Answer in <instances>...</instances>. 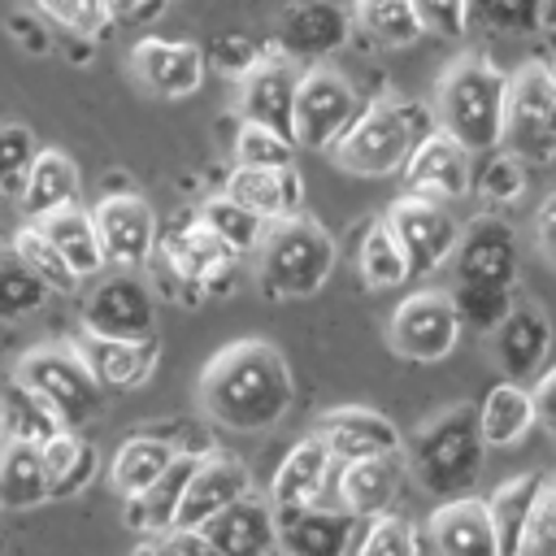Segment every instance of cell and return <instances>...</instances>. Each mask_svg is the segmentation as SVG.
Masks as SVG:
<instances>
[{"label": "cell", "instance_id": "11a10c76", "mask_svg": "<svg viewBox=\"0 0 556 556\" xmlns=\"http://www.w3.org/2000/svg\"><path fill=\"white\" fill-rule=\"evenodd\" d=\"M534 239H539V252L543 261L556 269V191L539 204V217H534Z\"/></svg>", "mask_w": 556, "mask_h": 556}, {"label": "cell", "instance_id": "2e32d148", "mask_svg": "<svg viewBox=\"0 0 556 556\" xmlns=\"http://www.w3.org/2000/svg\"><path fill=\"white\" fill-rule=\"evenodd\" d=\"M130 74L148 96L182 100L204 83V48L191 39H139L130 48Z\"/></svg>", "mask_w": 556, "mask_h": 556}, {"label": "cell", "instance_id": "9f6ffc18", "mask_svg": "<svg viewBox=\"0 0 556 556\" xmlns=\"http://www.w3.org/2000/svg\"><path fill=\"white\" fill-rule=\"evenodd\" d=\"M117 22H152L156 13L169 9V0H109Z\"/></svg>", "mask_w": 556, "mask_h": 556}, {"label": "cell", "instance_id": "60d3db41", "mask_svg": "<svg viewBox=\"0 0 556 556\" xmlns=\"http://www.w3.org/2000/svg\"><path fill=\"white\" fill-rule=\"evenodd\" d=\"M452 308H456V321L460 330H473V334H491L504 313L513 308V287H500V282H456L447 291Z\"/></svg>", "mask_w": 556, "mask_h": 556}, {"label": "cell", "instance_id": "e0dca14e", "mask_svg": "<svg viewBox=\"0 0 556 556\" xmlns=\"http://www.w3.org/2000/svg\"><path fill=\"white\" fill-rule=\"evenodd\" d=\"M152 252H156V256L169 265V274L182 282V295H178V300H204L208 274L222 269V265H230V261H239L195 213L182 217L178 226H169L165 235H156V248H152Z\"/></svg>", "mask_w": 556, "mask_h": 556}, {"label": "cell", "instance_id": "f907efd6", "mask_svg": "<svg viewBox=\"0 0 556 556\" xmlns=\"http://www.w3.org/2000/svg\"><path fill=\"white\" fill-rule=\"evenodd\" d=\"M521 552H530V556H556V478H543V491L534 500V513H530Z\"/></svg>", "mask_w": 556, "mask_h": 556}, {"label": "cell", "instance_id": "74e56055", "mask_svg": "<svg viewBox=\"0 0 556 556\" xmlns=\"http://www.w3.org/2000/svg\"><path fill=\"white\" fill-rule=\"evenodd\" d=\"M356 265H361L365 287H374V291H391V287H400L404 278H413V274H408V261H404V248H400V239L391 235L387 217H374V222L365 226Z\"/></svg>", "mask_w": 556, "mask_h": 556}, {"label": "cell", "instance_id": "44dd1931", "mask_svg": "<svg viewBox=\"0 0 556 556\" xmlns=\"http://www.w3.org/2000/svg\"><path fill=\"white\" fill-rule=\"evenodd\" d=\"M243 491H252V473L243 460L235 456H222V452H200L187 486H182V500L174 508V526H204L213 513H222L230 500H239Z\"/></svg>", "mask_w": 556, "mask_h": 556}, {"label": "cell", "instance_id": "30bf717a", "mask_svg": "<svg viewBox=\"0 0 556 556\" xmlns=\"http://www.w3.org/2000/svg\"><path fill=\"white\" fill-rule=\"evenodd\" d=\"M456 339H460V321L443 291H417V295L400 300V308L387 321V343L404 361L434 365V361L452 356Z\"/></svg>", "mask_w": 556, "mask_h": 556}, {"label": "cell", "instance_id": "52a82bcc", "mask_svg": "<svg viewBox=\"0 0 556 556\" xmlns=\"http://www.w3.org/2000/svg\"><path fill=\"white\" fill-rule=\"evenodd\" d=\"M500 148L517 152L526 165L556 156V70L530 61L521 74H508V104Z\"/></svg>", "mask_w": 556, "mask_h": 556}, {"label": "cell", "instance_id": "8fae6325", "mask_svg": "<svg viewBox=\"0 0 556 556\" xmlns=\"http://www.w3.org/2000/svg\"><path fill=\"white\" fill-rule=\"evenodd\" d=\"M91 222L100 235L104 265H113V269H143L148 265L156 235H161V222H156V208L139 191L100 195V204L91 208Z\"/></svg>", "mask_w": 556, "mask_h": 556}, {"label": "cell", "instance_id": "3957f363", "mask_svg": "<svg viewBox=\"0 0 556 556\" xmlns=\"http://www.w3.org/2000/svg\"><path fill=\"white\" fill-rule=\"evenodd\" d=\"M434 130V109L413 100H369L352 117V126L326 148L339 169L356 178H387L400 174L404 156Z\"/></svg>", "mask_w": 556, "mask_h": 556}, {"label": "cell", "instance_id": "836d02e7", "mask_svg": "<svg viewBox=\"0 0 556 556\" xmlns=\"http://www.w3.org/2000/svg\"><path fill=\"white\" fill-rule=\"evenodd\" d=\"M39 456H43V473H48V500H70L78 495L96 469H100V456L87 439H78V430L61 426L56 434H48L39 443Z\"/></svg>", "mask_w": 556, "mask_h": 556}, {"label": "cell", "instance_id": "7bdbcfd3", "mask_svg": "<svg viewBox=\"0 0 556 556\" xmlns=\"http://www.w3.org/2000/svg\"><path fill=\"white\" fill-rule=\"evenodd\" d=\"M0 408H4V430L17 434V439H30V443H43L48 434H56V430L65 426V421L56 417V408H52L39 391H30L26 382H17V378L4 387Z\"/></svg>", "mask_w": 556, "mask_h": 556}, {"label": "cell", "instance_id": "b9f144b4", "mask_svg": "<svg viewBox=\"0 0 556 556\" xmlns=\"http://www.w3.org/2000/svg\"><path fill=\"white\" fill-rule=\"evenodd\" d=\"M478 156H482V165H473V174H469V191H478V200L513 204V200L526 195V161L517 152L495 143V148H486Z\"/></svg>", "mask_w": 556, "mask_h": 556}, {"label": "cell", "instance_id": "7c38bea8", "mask_svg": "<svg viewBox=\"0 0 556 556\" xmlns=\"http://www.w3.org/2000/svg\"><path fill=\"white\" fill-rule=\"evenodd\" d=\"M100 278V274H96ZM83 330L96 334H122V339H143L156 334V295L139 278V269H113L104 274L83 304Z\"/></svg>", "mask_w": 556, "mask_h": 556}, {"label": "cell", "instance_id": "680465c9", "mask_svg": "<svg viewBox=\"0 0 556 556\" xmlns=\"http://www.w3.org/2000/svg\"><path fill=\"white\" fill-rule=\"evenodd\" d=\"M539 13H543V30L556 35V0H539Z\"/></svg>", "mask_w": 556, "mask_h": 556}, {"label": "cell", "instance_id": "7402d4cb", "mask_svg": "<svg viewBox=\"0 0 556 556\" xmlns=\"http://www.w3.org/2000/svg\"><path fill=\"white\" fill-rule=\"evenodd\" d=\"M208 552H226V556H252V552H274L278 547V521H274V504L269 495H252L243 491L239 500H230L222 513H213L200 526Z\"/></svg>", "mask_w": 556, "mask_h": 556}, {"label": "cell", "instance_id": "d6986e66", "mask_svg": "<svg viewBox=\"0 0 556 556\" xmlns=\"http://www.w3.org/2000/svg\"><path fill=\"white\" fill-rule=\"evenodd\" d=\"M491 356L500 365L504 378L513 382H530L552 348V321L534 300H513V308L504 313V321L491 330Z\"/></svg>", "mask_w": 556, "mask_h": 556}, {"label": "cell", "instance_id": "7dc6e473", "mask_svg": "<svg viewBox=\"0 0 556 556\" xmlns=\"http://www.w3.org/2000/svg\"><path fill=\"white\" fill-rule=\"evenodd\" d=\"M361 526H365V530L356 534L352 552H365V556H413L417 547H426V543L417 539V530H413L404 517H395L391 508L365 517Z\"/></svg>", "mask_w": 556, "mask_h": 556}, {"label": "cell", "instance_id": "f5cc1de1", "mask_svg": "<svg viewBox=\"0 0 556 556\" xmlns=\"http://www.w3.org/2000/svg\"><path fill=\"white\" fill-rule=\"evenodd\" d=\"M421 30L439 39H460L469 26V0H413Z\"/></svg>", "mask_w": 556, "mask_h": 556}, {"label": "cell", "instance_id": "816d5d0a", "mask_svg": "<svg viewBox=\"0 0 556 556\" xmlns=\"http://www.w3.org/2000/svg\"><path fill=\"white\" fill-rule=\"evenodd\" d=\"M261 56H265V52H261L248 35H217V39L208 43V52H204V65H213V70H222V74H230V78H243Z\"/></svg>", "mask_w": 556, "mask_h": 556}, {"label": "cell", "instance_id": "6da1fadb", "mask_svg": "<svg viewBox=\"0 0 556 556\" xmlns=\"http://www.w3.org/2000/svg\"><path fill=\"white\" fill-rule=\"evenodd\" d=\"M295 382L287 356L265 339L226 343L200 374V408L208 421L256 434L291 413Z\"/></svg>", "mask_w": 556, "mask_h": 556}, {"label": "cell", "instance_id": "7a4b0ae2", "mask_svg": "<svg viewBox=\"0 0 556 556\" xmlns=\"http://www.w3.org/2000/svg\"><path fill=\"white\" fill-rule=\"evenodd\" d=\"M404 469L417 478V486L434 500L465 495L473 478L482 473L486 443L478 430V408L473 404H452L439 417H430L404 447Z\"/></svg>", "mask_w": 556, "mask_h": 556}, {"label": "cell", "instance_id": "ffe728a7", "mask_svg": "<svg viewBox=\"0 0 556 556\" xmlns=\"http://www.w3.org/2000/svg\"><path fill=\"white\" fill-rule=\"evenodd\" d=\"M408 191L434 195V200H460L469 191V174H473V152L460 148L452 135H443L439 126L404 156L400 165Z\"/></svg>", "mask_w": 556, "mask_h": 556}, {"label": "cell", "instance_id": "c3c4849f", "mask_svg": "<svg viewBox=\"0 0 556 556\" xmlns=\"http://www.w3.org/2000/svg\"><path fill=\"white\" fill-rule=\"evenodd\" d=\"M295 161V143L261 122H243L235 126V165H265V169H278V165H291Z\"/></svg>", "mask_w": 556, "mask_h": 556}, {"label": "cell", "instance_id": "f546056e", "mask_svg": "<svg viewBox=\"0 0 556 556\" xmlns=\"http://www.w3.org/2000/svg\"><path fill=\"white\" fill-rule=\"evenodd\" d=\"M195 460H200V452L178 447V456L169 460V469H165L148 491L122 500V521H126L130 530H139V534H156V530L174 526V508H178V500H182V486H187Z\"/></svg>", "mask_w": 556, "mask_h": 556}, {"label": "cell", "instance_id": "e575fe53", "mask_svg": "<svg viewBox=\"0 0 556 556\" xmlns=\"http://www.w3.org/2000/svg\"><path fill=\"white\" fill-rule=\"evenodd\" d=\"M539 491H543V473L530 469V473L508 478V482L486 500L491 530H495V556H517V552H521V539H526V526H530V513H534Z\"/></svg>", "mask_w": 556, "mask_h": 556}, {"label": "cell", "instance_id": "9a60e30c", "mask_svg": "<svg viewBox=\"0 0 556 556\" xmlns=\"http://www.w3.org/2000/svg\"><path fill=\"white\" fill-rule=\"evenodd\" d=\"M274 521H278V547L291 556H339L352 552L356 543V526L361 517L339 508H326L321 500L313 504H274Z\"/></svg>", "mask_w": 556, "mask_h": 556}, {"label": "cell", "instance_id": "94428289", "mask_svg": "<svg viewBox=\"0 0 556 556\" xmlns=\"http://www.w3.org/2000/svg\"><path fill=\"white\" fill-rule=\"evenodd\" d=\"M552 70H556V65H552Z\"/></svg>", "mask_w": 556, "mask_h": 556}, {"label": "cell", "instance_id": "8992f818", "mask_svg": "<svg viewBox=\"0 0 556 556\" xmlns=\"http://www.w3.org/2000/svg\"><path fill=\"white\" fill-rule=\"evenodd\" d=\"M13 378L26 382L30 391H39L70 430L87 426L104 404V387L91 378V369L83 365L74 343H39V348L22 352L13 365Z\"/></svg>", "mask_w": 556, "mask_h": 556}, {"label": "cell", "instance_id": "ee69618b", "mask_svg": "<svg viewBox=\"0 0 556 556\" xmlns=\"http://www.w3.org/2000/svg\"><path fill=\"white\" fill-rule=\"evenodd\" d=\"M48 287L30 274V265L9 248L0 243V321H17L26 313H39L48 304Z\"/></svg>", "mask_w": 556, "mask_h": 556}, {"label": "cell", "instance_id": "db71d44e", "mask_svg": "<svg viewBox=\"0 0 556 556\" xmlns=\"http://www.w3.org/2000/svg\"><path fill=\"white\" fill-rule=\"evenodd\" d=\"M539 382L530 387V404H534V426L552 430L556 434V369L547 374H534Z\"/></svg>", "mask_w": 556, "mask_h": 556}, {"label": "cell", "instance_id": "d4e9b609", "mask_svg": "<svg viewBox=\"0 0 556 556\" xmlns=\"http://www.w3.org/2000/svg\"><path fill=\"white\" fill-rule=\"evenodd\" d=\"M65 204H83V174L61 148H39L22 178L17 213H22V222H39Z\"/></svg>", "mask_w": 556, "mask_h": 556}, {"label": "cell", "instance_id": "d590c367", "mask_svg": "<svg viewBox=\"0 0 556 556\" xmlns=\"http://www.w3.org/2000/svg\"><path fill=\"white\" fill-rule=\"evenodd\" d=\"M478 408V430H482V443L486 447H513L530 434L534 426V404H530V391L521 382H500L482 395Z\"/></svg>", "mask_w": 556, "mask_h": 556}, {"label": "cell", "instance_id": "1f68e13d", "mask_svg": "<svg viewBox=\"0 0 556 556\" xmlns=\"http://www.w3.org/2000/svg\"><path fill=\"white\" fill-rule=\"evenodd\" d=\"M421 35L413 0H352V39L361 48H408Z\"/></svg>", "mask_w": 556, "mask_h": 556}, {"label": "cell", "instance_id": "ba28073f", "mask_svg": "<svg viewBox=\"0 0 556 556\" xmlns=\"http://www.w3.org/2000/svg\"><path fill=\"white\" fill-rule=\"evenodd\" d=\"M361 104H365V100L356 96V87H352L343 74H334V70H326V65L304 70V74L295 78L291 143H295V148L326 152V148L352 126V117L361 113Z\"/></svg>", "mask_w": 556, "mask_h": 556}, {"label": "cell", "instance_id": "4dcf8cb0", "mask_svg": "<svg viewBox=\"0 0 556 556\" xmlns=\"http://www.w3.org/2000/svg\"><path fill=\"white\" fill-rule=\"evenodd\" d=\"M39 504H48V473H43L39 443L4 434V443H0V508L26 513Z\"/></svg>", "mask_w": 556, "mask_h": 556}, {"label": "cell", "instance_id": "6f0895ef", "mask_svg": "<svg viewBox=\"0 0 556 556\" xmlns=\"http://www.w3.org/2000/svg\"><path fill=\"white\" fill-rule=\"evenodd\" d=\"M9 30H13V39H17V43H26L30 52H48V48H52V39H43V35H48V26H30L26 17H13V22H9Z\"/></svg>", "mask_w": 556, "mask_h": 556}, {"label": "cell", "instance_id": "bcb514c9", "mask_svg": "<svg viewBox=\"0 0 556 556\" xmlns=\"http://www.w3.org/2000/svg\"><path fill=\"white\" fill-rule=\"evenodd\" d=\"M469 22L495 39H517V35L543 30L539 0H469Z\"/></svg>", "mask_w": 556, "mask_h": 556}, {"label": "cell", "instance_id": "603a6c76", "mask_svg": "<svg viewBox=\"0 0 556 556\" xmlns=\"http://www.w3.org/2000/svg\"><path fill=\"white\" fill-rule=\"evenodd\" d=\"M295 70L287 56H278L274 48L239 78V117L243 122H261L278 135L291 139V104H295Z\"/></svg>", "mask_w": 556, "mask_h": 556}, {"label": "cell", "instance_id": "277c9868", "mask_svg": "<svg viewBox=\"0 0 556 556\" xmlns=\"http://www.w3.org/2000/svg\"><path fill=\"white\" fill-rule=\"evenodd\" d=\"M508 104V74L486 56H460L434 87V126L473 156L500 143Z\"/></svg>", "mask_w": 556, "mask_h": 556}, {"label": "cell", "instance_id": "91938a15", "mask_svg": "<svg viewBox=\"0 0 556 556\" xmlns=\"http://www.w3.org/2000/svg\"><path fill=\"white\" fill-rule=\"evenodd\" d=\"M4 434H9V430H4V408H0V443H4Z\"/></svg>", "mask_w": 556, "mask_h": 556}, {"label": "cell", "instance_id": "4fadbf2b", "mask_svg": "<svg viewBox=\"0 0 556 556\" xmlns=\"http://www.w3.org/2000/svg\"><path fill=\"white\" fill-rule=\"evenodd\" d=\"M352 13L334 0H291L274 22V52L295 61H326L330 52L348 48Z\"/></svg>", "mask_w": 556, "mask_h": 556}, {"label": "cell", "instance_id": "9c48e42d", "mask_svg": "<svg viewBox=\"0 0 556 556\" xmlns=\"http://www.w3.org/2000/svg\"><path fill=\"white\" fill-rule=\"evenodd\" d=\"M382 217H387L391 235H395L400 248H404L408 274H434V269L447 265L460 226L452 222V213L443 208V200L421 195V191H404Z\"/></svg>", "mask_w": 556, "mask_h": 556}, {"label": "cell", "instance_id": "484cf974", "mask_svg": "<svg viewBox=\"0 0 556 556\" xmlns=\"http://www.w3.org/2000/svg\"><path fill=\"white\" fill-rule=\"evenodd\" d=\"M404 456L400 452H387V456H365V460H343L339 465V478H334V491H339V504L356 517H374V513H387L395 500H400V486H404Z\"/></svg>", "mask_w": 556, "mask_h": 556}, {"label": "cell", "instance_id": "5bb4252c", "mask_svg": "<svg viewBox=\"0 0 556 556\" xmlns=\"http://www.w3.org/2000/svg\"><path fill=\"white\" fill-rule=\"evenodd\" d=\"M456 282H500V287H513L517 282V235L504 217L486 213V217H473L460 235H456V248L447 256Z\"/></svg>", "mask_w": 556, "mask_h": 556}, {"label": "cell", "instance_id": "ab89813d", "mask_svg": "<svg viewBox=\"0 0 556 556\" xmlns=\"http://www.w3.org/2000/svg\"><path fill=\"white\" fill-rule=\"evenodd\" d=\"M195 217L235 252V256H243V252H256V243H261V235H265V217L261 213H252V208H243L235 195H208L200 208H195Z\"/></svg>", "mask_w": 556, "mask_h": 556}, {"label": "cell", "instance_id": "f1b7e54d", "mask_svg": "<svg viewBox=\"0 0 556 556\" xmlns=\"http://www.w3.org/2000/svg\"><path fill=\"white\" fill-rule=\"evenodd\" d=\"M330 469H334V456L321 443V434H304L282 456V465L274 469L269 504H313V500H321V486L330 482Z\"/></svg>", "mask_w": 556, "mask_h": 556}, {"label": "cell", "instance_id": "681fc988", "mask_svg": "<svg viewBox=\"0 0 556 556\" xmlns=\"http://www.w3.org/2000/svg\"><path fill=\"white\" fill-rule=\"evenodd\" d=\"M39 152L35 130L22 122H4L0 126V204H17L22 178L30 169V156Z\"/></svg>", "mask_w": 556, "mask_h": 556}, {"label": "cell", "instance_id": "5b68a950", "mask_svg": "<svg viewBox=\"0 0 556 556\" xmlns=\"http://www.w3.org/2000/svg\"><path fill=\"white\" fill-rule=\"evenodd\" d=\"M334 261H339L334 235L300 213L265 222V235L256 243V274L265 295H313L326 287Z\"/></svg>", "mask_w": 556, "mask_h": 556}, {"label": "cell", "instance_id": "cb8c5ba5", "mask_svg": "<svg viewBox=\"0 0 556 556\" xmlns=\"http://www.w3.org/2000/svg\"><path fill=\"white\" fill-rule=\"evenodd\" d=\"M317 434H321V443L330 447L334 465H343V460H365V456H387V452H400V447H404V434H400V426H395L391 417H382V413H374V408H356V404L330 408V413L321 417Z\"/></svg>", "mask_w": 556, "mask_h": 556}, {"label": "cell", "instance_id": "f35d334b", "mask_svg": "<svg viewBox=\"0 0 556 556\" xmlns=\"http://www.w3.org/2000/svg\"><path fill=\"white\" fill-rule=\"evenodd\" d=\"M9 248L30 265V274H35L52 295H74V291H78L83 278L70 269V261L52 248V239H48L35 222H22V226L13 230V239H9Z\"/></svg>", "mask_w": 556, "mask_h": 556}, {"label": "cell", "instance_id": "f6af8a7d", "mask_svg": "<svg viewBox=\"0 0 556 556\" xmlns=\"http://www.w3.org/2000/svg\"><path fill=\"white\" fill-rule=\"evenodd\" d=\"M35 13L61 30V35H78V39H109L113 30V4L109 0H35Z\"/></svg>", "mask_w": 556, "mask_h": 556}, {"label": "cell", "instance_id": "ac0fdd59", "mask_svg": "<svg viewBox=\"0 0 556 556\" xmlns=\"http://www.w3.org/2000/svg\"><path fill=\"white\" fill-rule=\"evenodd\" d=\"M83 365L91 369V378L104 387V391H135L152 378L156 361H161V343L156 334H143V339H122V334H96V330H83V339L74 343Z\"/></svg>", "mask_w": 556, "mask_h": 556}, {"label": "cell", "instance_id": "8d00e7d4", "mask_svg": "<svg viewBox=\"0 0 556 556\" xmlns=\"http://www.w3.org/2000/svg\"><path fill=\"white\" fill-rule=\"evenodd\" d=\"M174 456H178V443H169L161 434H135V439H126L113 452V460H109V486L122 500L126 495H139V491H148L169 469Z\"/></svg>", "mask_w": 556, "mask_h": 556}, {"label": "cell", "instance_id": "83f0119b", "mask_svg": "<svg viewBox=\"0 0 556 556\" xmlns=\"http://www.w3.org/2000/svg\"><path fill=\"white\" fill-rule=\"evenodd\" d=\"M426 547L447 552V556H495V530H491L486 500H473V495L443 500L430 517Z\"/></svg>", "mask_w": 556, "mask_h": 556}, {"label": "cell", "instance_id": "d6a6232c", "mask_svg": "<svg viewBox=\"0 0 556 556\" xmlns=\"http://www.w3.org/2000/svg\"><path fill=\"white\" fill-rule=\"evenodd\" d=\"M35 226L52 239V248L70 261V269H74L78 278H96V274H104V252H100V235H96L91 208H83V204H65V208L39 217Z\"/></svg>", "mask_w": 556, "mask_h": 556}, {"label": "cell", "instance_id": "4316f807", "mask_svg": "<svg viewBox=\"0 0 556 556\" xmlns=\"http://www.w3.org/2000/svg\"><path fill=\"white\" fill-rule=\"evenodd\" d=\"M226 195H235L243 208L261 213L265 222H278V217H291L304 208V178L291 165H278V169H265V165H235V174L226 178Z\"/></svg>", "mask_w": 556, "mask_h": 556}]
</instances>
